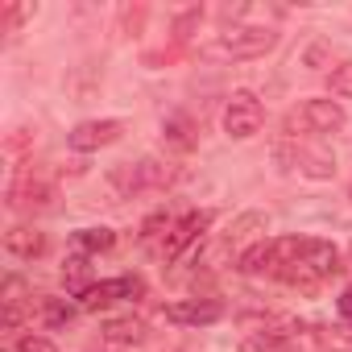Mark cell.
Returning <instances> with one entry per match:
<instances>
[{
    "label": "cell",
    "mask_w": 352,
    "mask_h": 352,
    "mask_svg": "<svg viewBox=\"0 0 352 352\" xmlns=\"http://www.w3.org/2000/svg\"><path fill=\"white\" fill-rule=\"evenodd\" d=\"M336 270H340V253H336V245L307 236V241H298V253L290 257V265L278 270V278H286L290 286H319V282L331 278Z\"/></svg>",
    "instance_id": "obj_1"
},
{
    "label": "cell",
    "mask_w": 352,
    "mask_h": 352,
    "mask_svg": "<svg viewBox=\"0 0 352 352\" xmlns=\"http://www.w3.org/2000/svg\"><path fill=\"white\" fill-rule=\"evenodd\" d=\"M274 42H278V34H270V30H245V25H236V30H224L216 42H208L204 58H232V63L236 58H257Z\"/></svg>",
    "instance_id": "obj_2"
},
{
    "label": "cell",
    "mask_w": 352,
    "mask_h": 352,
    "mask_svg": "<svg viewBox=\"0 0 352 352\" xmlns=\"http://www.w3.org/2000/svg\"><path fill=\"white\" fill-rule=\"evenodd\" d=\"M170 179H174V170H170L166 162L141 157V162H133V166L112 170V191H116L120 199H129V195H141V191H157V187H166Z\"/></svg>",
    "instance_id": "obj_3"
},
{
    "label": "cell",
    "mask_w": 352,
    "mask_h": 352,
    "mask_svg": "<svg viewBox=\"0 0 352 352\" xmlns=\"http://www.w3.org/2000/svg\"><path fill=\"white\" fill-rule=\"evenodd\" d=\"M261 120H265V108L253 91H232L228 104H224V133L236 137V141H249L261 133Z\"/></svg>",
    "instance_id": "obj_4"
},
{
    "label": "cell",
    "mask_w": 352,
    "mask_h": 352,
    "mask_svg": "<svg viewBox=\"0 0 352 352\" xmlns=\"http://www.w3.org/2000/svg\"><path fill=\"white\" fill-rule=\"evenodd\" d=\"M141 294H145V282L137 274H124V278H112V282H91L79 294V311H104L120 298H141Z\"/></svg>",
    "instance_id": "obj_5"
},
{
    "label": "cell",
    "mask_w": 352,
    "mask_h": 352,
    "mask_svg": "<svg viewBox=\"0 0 352 352\" xmlns=\"http://www.w3.org/2000/svg\"><path fill=\"white\" fill-rule=\"evenodd\" d=\"M208 224H212V212H191V216H183L179 224H174V232L166 236V245L157 249V257H162V261H179V257L208 232Z\"/></svg>",
    "instance_id": "obj_6"
},
{
    "label": "cell",
    "mask_w": 352,
    "mask_h": 352,
    "mask_svg": "<svg viewBox=\"0 0 352 352\" xmlns=\"http://www.w3.org/2000/svg\"><path fill=\"white\" fill-rule=\"evenodd\" d=\"M120 133H124L120 120H83V124H75L67 133V145L75 153H91V149H104V145L120 141Z\"/></svg>",
    "instance_id": "obj_7"
},
{
    "label": "cell",
    "mask_w": 352,
    "mask_h": 352,
    "mask_svg": "<svg viewBox=\"0 0 352 352\" xmlns=\"http://www.w3.org/2000/svg\"><path fill=\"white\" fill-rule=\"evenodd\" d=\"M220 315H224V307L216 298H183V302L166 307V319L183 323V327H204V323H216Z\"/></svg>",
    "instance_id": "obj_8"
},
{
    "label": "cell",
    "mask_w": 352,
    "mask_h": 352,
    "mask_svg": "<svg viewBox=\"0 0 352 352\" xmlns=\"http://www.w3.org/2000/svg\"><path fill=\"white\" fill-rule=\"evenodd\" d=\"M344 108L336 104V100H307L302 104V124L311 129V133H340L344 129Z\"/></svg>",
    "instance_id": "obj_9"
},
{
    "label": "cell",
    "mask_w": 352,
    "mask_h": 352,
    "mask_svg": "<svg viewBox=\"0 0 352 352\" xmlns=\"http://www.w3.org/2000/svg\"><path fill=\"white\" fill-rule=\"evenodd\" d=\"M278 265H282V257H278V241H257V245L245 249L241 261H236V270L249 274V278H257V274H278Z\"/></svg>",
    "instance_id": "obj_10"
},
{
    "label": "cell",
    "mask_w": 352,
    "mask_h": 352,
    "mask_svg": "<svg viewBox=\"0 0 352 352\" xmlns=\"http://www.w3.org/2000/svg\"><path fill=\"white\" fill-rule=\"evenodd\" d=\"M100 340H104L108 348H133V344H141V340H145V323H141L137 315L108 319V323L100 327Z\"/></svg>",
    "instance_id": "obj_11"
},
{
    "label": "cell",
    "mask_w": 352,
    "mask_h": 352,
    "mask_svg": "<svg viewBox=\"0 0 352 352\" xmlns=\"http://www.w3.org/2000/svg\"><path fill=\"white\" fill-rule=\"evenodd\" d=\"M5 249H9L13 257L34 261V257L46 253V236H42L38 228H9V232H5Z\"/></svg>",
    "instance_id": "obj_12"
},
{
    "label": "cell",
    "mask_w": 352,
    "mask_h": 352,
    "mask_svg": "<svg viewBox=\"0 0 352 352\" xmlns=\"http://www.w3.org/2000/svg\"><path fill=\"white\" fill-rule=\"evenodd\" d=\"M75 245H79V253H108L116 245V232L112 228H79Z\"/></svg>",
    "instance_id": "obj_13"
},
{
    "label": "cell",
    "mask_w": 352,
    "mask_h": 352,
    "mask_svg": "<svg viewBox=\"0 0 352 352\" xmlns=\"http://www.w3.org/2000/svg\"><path fill=\"white\" fill-rule=\"evenodd\" d=\"M162 137H166L174 149H191V145H195V133H191V120H187V116H170V120L162 124Z\"/></svg>",
    "instance_id": "obj_14"
},
{
    "label": "cell",
    "mask_w": 352,
    "mask_h": 352,
    "mask_svg": "<svg viewBox=\"0 0 352 352\" xmlns=\"http://www.w3.org/2000/svg\"><path fill=\"white\" fill-rule=\"evenodd\" d=\"M75 319V307L67 298H42V323L46 327H67Z\"/></svg>",
    "instance_id": "obj_15"
},
{
    "label": "cell",
    "mask_w": 352,
    "mask_h": 352,
    "mask_svg": "<svg viewBox=\"0 0 352 352\" xmlns=\"http://www.w3.org/2000/svg\"><path fill=\"white\" fill-rule=\"evenodd\" d=\"M174 224H179V220H170L166 212H157V216H149V220L141 224V245H153L157 236H170V232H174Z\"/></svg>",
    "instance_id": "obj_16"
},
{
    "label": "cell",
    "mask_w": 352,
    "mask_h": 352,
    "mask_svg": "<svg viewBox=\"0 0 352 352\" xmlns=\"http://www.w3.org/2000/svg\"><path fill=\"white\" fill-rule=\"evenodd\" d=\"M63 278H67V286H83V278H87V253H75L67 265H63ZM87 290V286H83ZM79 290V294H83Z\"/></svg>",
    "instance_id": "obj_17"
},
{
    "label": "cell",
    "mask_w": 352,
    "mask_h": 352,
    "mask_svg": "<svg viewBox=\"0 0 352 352\" xmlns=\"http://www.w3.org/2000/svg\"><path fill=\"white\" fill-rule=\"evenodd\" d=\"M331 91L336 96H352V63H344V67L331 71Z\"/></svg>",
    "instance_id": "obj_18"
},
{
    "label": "cell",
    "mask_w": 352,
    "mask_h": 352,
    "mask_svg": "<svg viewBox=\"0 0 352 352\" xmlns=\"http://www.w3.org/2000/svg\"><path fill=\"white\" fill-rule=\"evenodd\" d=\"M21 195H30V199H25V208H46V204H50V187H42V183H30Z\"/></svg>",
    "instance_id": "obj_19"
},
{
    "label": "cell",
    "mask_w": 352,
    "mask_h": 352,
    "mask_svg": "<svg viewBox=\"0 0 352 352\" xmlns=\"http://www.w3.org/2000/svg\"><path fill=\"white\" fill-rule=\"evenodd\" d=\"M13 352H58V348H54V344H50L46 336H25V340H21V344H17Z\"/></svg>",
    "instance_id": "obj_20"
},
{
    "label": "cell",
    "mask_w": 352,
    "mask_h": 352,
    "mask_svg": "<svg viewBox=\"0 0 352 352\" xmlns=\"http://www.w3.org/2000/svg\"><path fill=\"white\" fill-rule=\"evenodd\" d=\"M340 319H344V323H352V286L340 294Z\"/></svg>",
    "instance_id": "obj_21"
},
{
    "label": "cell",
    "mask_w": 352,
    "mask_h": 352,
    "mask_svg": "<svg viewBox=\"0 0 352 352\" xmlns=\"http://www.w3.org/2000/svg\"><path fill=\"white\" fill-rule=\"evenodd\" d=\"M87 352H116V348H108V344H104V348H87Z\"/></svg>",
    "instance_id": "obj_22"
}]
</instances>
